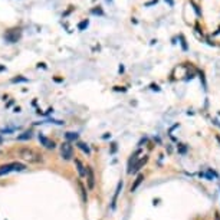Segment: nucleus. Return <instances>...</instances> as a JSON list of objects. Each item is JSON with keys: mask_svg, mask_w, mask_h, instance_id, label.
I'll return each mask as SVG.
<instances>
[{"mask_svg": "<svg viewBox=\"0 0 220 220\" xmlns=\"http://www.w3.org/2000/svg\"><path fill=\"white\" fill-rule=\"evenodd\" d=\"M75 166H76V170H78L79 176H81V177H86V170H85L84 164H82L79 160H75Z\"/></svg>", "mask_w": 220, "mask_h": 220, "instance_id": "nucleus-9", "label": "nucleus"}, {"mask_svg": "<svg viewBox=\"0 0 220 220\" xmlns=\"http://www.w3.org/2000/svg\"><path fill=\"white\" fill-rule=\"evenodd\" d=\"M122 186H124V183H122V181H119L118 186H117V190H115V194H114V199H112V203H111V209H115L117 199H118V196H119V191L122 190Z\"/></svg>", "mask_w": 220, "mask_h": 220, "instance_id": "nucleus-8", "label": "nucleus"}, {"mask_svg": "<svg viewBox=\"0 0 220 220\" xmlns=\"http://www.w3.org/2000/svg\"><path fill=\"white\" fill-rule=\"evenodd\" d=\"M166 1H167V3H169L170 6H173V4H174V1H173V0H166Z\"/></svg>", "mask_w": 220, "mask_h": 220, "instance_id": "nucleus-19", "label": "nucleus"}, {"mask_svg": "<svg viewBox=\"0 0 220 220\" xmlns=\"http://www.w3.org/2000/svg\"><path fill=\"white\" fill-rule=\"evenodd\" d=\"M61 155L66 161L72 160V157H73V147L71 145V142H68V141L62 142V145H61Z\"/></svg>", "mask_w": 220, "mask_h": 220, "instance_id": "nucleus-2", "label": "nucleus"}, {"mask_svg": "<svg viewBox=\"0 0 220 220\" xmlns=\"http://www.w3.org/2000/svg\"><path fill=\"white\" fill-rule=\"evenodd\" d=\"M26 169L25 164L22 163H10V164H4L0 167V176H4V174H9L12 171H23Z\"/></svg>", "mask_w": 220, "mask_h": 220, "instance_id": "nucleus-1", "label": "nucleus"}, {"mask_svg": "<svg viewBox=\"0 0 220 220\" xmlns=\"http://www.w3.org/2000/svg\"><path fill=\"white\" fill-rule=\"evenodd\" d=\"M86 183H88L89 190H92L95 187V174H94V170L91 167H86Z\"/></svg>", "mask_w": 220, "mask_h": 220, "instance_id": "nucleus-5", "label": "nucleus"}, {"mask_svg": "<svg viewBox=\"0 0 220 220\" xmlns=\"http://www.w3.org/2000/svg\"><path fill=\"white\" fill-rule=\"evenodd\" d=\"M30 138H32V131H25L22 135L17 137V140H19V141H23V140H30Z\"/></svg>", "mask_w": 220, "mask_h": 220, "instance_id": "nucleus-12", "label": "nucleus"}, {"mask_svg": "<svg viewBox=\"0 0 220 220\" xmlns=\"http://www.w3.org/2000/svg\"><path fill=\"white\" fill-rule=\"evenodd\" d=\"M147 161H148V157H147V155H144V157H142V158H141V160H140V161L137 163L135 166H134V167L131 169V171H130V174H131V173H137L138 170H140V169H141V167H142V166H144V164H145V163H147Z\"/></svg>", "mask_w": 220, "mask_h": 220, "instance_id": "nucleus-7", "label": "nucleus"}, {"mask_svg": "<svg viewBox=\"0 0 220 220\" xmlns=\"http://www.w3.org/2000/svg\"><path fill=\"white\" fill-rule=\"evenodd\" d=\"M78 184H79V188H81V194H82V200L86 202L88 200V197H86V191H85V187L82 184V181H78Z\"/></svg>", "mask_w": 220, "mask_h": 220, "instance_id": "nucleus-14", "label": "nucleus"}, {"mask_svg": "<svg viewBox=\"0 0 220 220\" xmlns=\"http://www.w3.org/2000/svg\"><path fill=\"white\" fill-rule=\"evenodd\" d=\"M19 37H20V30H19V29H10V30H7L6 35H4V39H6L9 43L17 42Z\"/></svg>", "mask_w": 220, "mask_h": 220, "instance_id": "nucleus-4", "label": "nucleus"}, {"mask_svg": "<svg viewBox=\"0 0 220 220\" xmlns=\"http://www.w3.org/2000/svg\"><path fill=\"white\" fill-rule=\"evenodd\" d=\"M39 141H40V144L43 145V147H46V148H49V150H53L56 145H55V142L52 141L51 138H48V137H45V135H42V134H39Z\"/></svg>", "mask_w": 220, "mask_h": 220, "instance_id": "nucleus-6", "label": "nucleus"}, {"mask_svg": "<svg viewBox=\"0 0 220 220\" xmlns=\"http://www.w3.org/2000/svg\"><path fill=\"white\" fill-rule=\"evenodd\" d=\"M12 82H13V84H19V82H28V79H26V78H23V76H17V78H13V79H12Z\"/></svg>", "mask_w": 220, "mask_h": 220, "instance_id": "nucleus-16", "label": "nucleus"}, {"mask_svg": "<svg viewBox=\"0 0 220 220\" xmlns=\"http://www.w3.org/2000/svg\"><path fill=\"white\" fill-rule=\"evenodd\" d=\"M180 39H181V46H183V49L187 51L188 48H187V43H186V39H184V36H180Z\"/></svg>", "mask_w": 220, "mask_h": 220, "instance_id": "nucleus-17", "label": "nucleus"}, {"mask_svg": "<svg viewBox=\"0 0 220 220\" xmlns=\"http://www.w3.org/2000/svg\"><path fill=\"white\" fill-rule=\"evenodd\" d=\"M216 220H220V217H219V216H216Z\"/></svg>", "mask_w": 220, "mask_h": 220, "instance_id": "nucleus-20", "label": "nucleus"}, {"mask_svg": "<svg viewBox=\"0 0 220 220\" xmlns=\"http://www.w3.org/2000/svg\"><path fill=\"white\" fill-rule=\"evenodd\" d=\"M78 147H79L85 154H88V155L91 154V148H89V145H88V144H85V142H78Z\"/></svg>", "mask_w": 220, "mask_h": 220, "instance_id": "nucleus-11", "label": "nucleus"}, {"mask_svg": "<svg viewBox=\"0 0 220 220\" xmlns=\"http://www.w3.org/2000/svg\"><path fill=\"white\" fill-rule=\"evenodd\" d=\"M20 155H22L23 158L29 160L30 163H39V161L42 160V155H39V154L36 151H33V150H28V148L22 150V151H20Z\"/></svg>", "mask_w": 220, "mask_h": 220, "instance_id": "nucleus-3", "label": "nucleus"}, {"mask_svg": "<svg viewBox=\"0 0 220 220\" xmlns=\"http://www.w3.org/2000/svg\"><path fill=\"white\" fill-rule=\"evenodd\" d=\"M142 180H144V176H142V174H140V176H138V177H137V178H135V181H134V184L131 186V188H130V191H131V193H134V191H135L137 188H138V186H140V184L142 183Z\"/></svg>", "mask_w": 220, "mask_h": 220, "instance_id": "nucleus-10", "label": "nucleus"}, {"mask_svg": "<svg viewBox=\"0 0 220 220\" xmlns=\"http://www.w3.org/2000/svg\"><path fill=\"white\" fill-rule=\"evenodd\" d=\"M88 25H89V20L85 19V20H82V22L78 25V29H79V30H84L85 28H88Z\"/></svg>", "mask_w": 220, "mask_h": 220, "instance_id": "nucleus-15", "label": "nucleus"}, {"mask_svg": "<svg viewBox=\"0 0 220 220\" xmlns=\"http://www.w3.org/2000/svg\"><path fill=\"white\" fill-rule=\"evenodd\" d=\"M65 137H66V141H68V142H71V141H76V140H78V134H76V133H66Z\"/></svg>", "mask_w": 220, "mask_h": 220, "instance_id": "nucleus-13", "label": "nucleus"}, {"mask_svg": "<svg viewBox=\"0 0 220 220\" xmlns=\"http://www.w3.org/2000/svg\"><path fill=\"white\" fill-rule=\"evenodd\" d=\"M92 13H94V15H104L99 7H98V9H92Z\"/></svg>", "mask_w": 220, "mask_h": 220, "instance_id": "nucleus-18", "label": "nucleus"}]
</instances>
